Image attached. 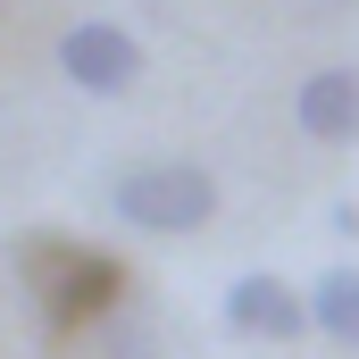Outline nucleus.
<instances>
[{"label": "nucleus", "instance_id": "obj_1", "mask_svg": "<svg viewBox=\"0 0 359 359\" xmlns=\"http://www.w3.org/2000/svg\"><path fill=\"white\" fill-rule=\"evenodd\" d=\"M8 259L25 276L34 309L50 334H76V326H100L117 301H126V259L100 251V243H76V234H25L8 243Z\"/></svg>", "mask_w": 359, "mask_h": 359}, {"label": "nucleus", "instance_id": "obj_5", "mask_svg": "<svg viewBox=\"0 0 359 359\" xmlns=\"http://www.w3.org/2000/svg\"><path fill=\"white\" fill-rule=\"evenodd\" d=\"M292 126L309 134V142H359V67H318V76H301L292 92Z\"/></svg>", "mask_w": 359, "mask_h": 359}, {"label": "nucleus", "instance_id": "obj_2", "mask_svg": "<svg viewBox=\"0 0 359 359\" xmlns=\"http://www.w3.org/2000/svg\"><path fill=\"white\" fill-rule=\"evenodd\" d=\"M109 209H117V226L176 243V234L217 226V176L201 159H134L126 176L109 184Z\"/></svg>", "mask_w": 359, "mask_h": 359}, {"label": "nucleus", "instance_id": "obj_4", "mask_svg": "<svg viewBox=\"0 0 359 359\" xmlns=\"http://www.w3.org/2000/svg\"><path fill=\"white\" fill-rule=\"evenodd\" d=\"M59 76L92 100H126V92L142 84V42H134V25H117V17H76L67 34H59Z\"/></svg>", "mask_w": 359, "mask_h": 359}, {"label": "nucleus", "instance_id": "obj_3", "mask_svg": "<svg viewBox=\"0 0 359 359\" xmlns=\"http://www.w3.org/2000/svg\"><path fill=\"white\" fill-rule=\"evenodd\" d=\"M217 318H226V334L234 343H276V351H292L301 334H318V318H309V292L292 284V276H234L226 284V301H217Z\"/></svg>", "mask_w": 359, "mask_h": 359}, {"label": "nucleus", "instance_id": "obj_6", "mask_svg": "<svg viewBox=\"0 0 359 359\" xmlns=\"http://www.w3.org/2000/svg\"><path fill=\"white\" fill-rule=\"evenodd\" d=\"M309 318H318V334L326 343H343L359 359V268H326L309 284Z\"/></svg>", "mask_w": 359, "mask_h": 359}, {"label": "nucleus", "instance_id": "obj_7", "mask_svg": "<svg viewBox=\"0 0 359 359\" xmlns=\"http://www.w3.org/2000/svg\"><path fill=\"white\" fill-rule=\"evenodd\" d=\"M343 8H359V0H343Z\"/></svg>", "mask_w": 359, "mask_h": 359}]
</instances>
